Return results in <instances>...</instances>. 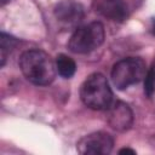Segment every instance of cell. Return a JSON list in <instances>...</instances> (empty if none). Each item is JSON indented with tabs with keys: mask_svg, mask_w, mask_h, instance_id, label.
<instances>
[{
	"mask_svg": "<svg viewBox=\"0 0 155 155\" xmlns=\"http://www.w3.org/2000/svg\"><path fill=\"white\" fill-rule=\"evenodd\" d=\"M93 6L96 12L113 22L122 23L128 18V8L122 0H94Z\"/></svg>",
	"mask_w": 155,
	"mask_h": 155,
	"instance_id": "8",
	"label": "cell"
},
{
	"mask_svg": "<svg viewBox=\"0 0 155 155\" xmlns=\"http://www.w3.org/2000/svg\"><path fill=\"white\" fill-rule=\"evenodd\" d=\"M107 121L115 131L125 132L130 130L133 124L132 109L125 102L116 101L107 109Z\"/></svg>",
	"mask_w": 155,
	"mask_h": 155,
	"instance_id": "7",
	"label": "cell"
},
{
	"mask_svg": "<svg viewBox=\"0 0 155 155\" xmlns=\"http://www.w3.org/2000/svg\"><path fill=\"white\" fill-rule=\"evenodd\" d=\"M53 15L56 19L64 27H76L85 17V8L78 1L64 0L56 5Z\"/></svg>",
	"mask_w": 155,
	"mask_h": 155,
	"instance_id": "6",
	"label": "cell"
},
{
	"mask_svg": "<svg viewBox=\"0 0 155 155\" xmlns=\"http://www.w3.org/2000/svg\"><path fill=\"white\" fill-rule=\"evenodd\" d=\"M17 45V40L11 36L7 35L5 33H1L0 35V57H1V67L5 65V61L7 58V56L11 53V51L16 47Z\"/></svg>",
	"mask_w": 155,
	"mask_h": 155,
	"instance_id": "10",
	"label": "cell"
},
{
	"mask_svg": "<svg viewBox=\"0 0 155 155\" xmlns=\"http://www.w3.org/2000/svg\"><path fill=\"white\" fill-rule=\"evenodd\" d=\"M18 63L24 78L34 85L47 86L56 78V63L50 54L42 50L33 48L24 51Z\"/></svg>",
	"mask_w": 155,
	"mask_h": 155,
	"instance_id": "1",
	"label": "cell"
},
{
	"mask_svg": "<svg viewBox=\"0 0 155 155\" xmlns=\"http://www.w3.org/2000/svg\"><path fill=\"white\" fill-rule=\"evenodd\" d=\"M54 63H56L57 73H58L62 78H64V79L71 78V76L75 74V71H76V64H75L74 59L70 58V57L67 56V54H63V53L58 54V56L56 57Z\"/></svg>",
	"mask_w": 155,
	"mask_h": 155,
	"instance_id": "9",
	"label": "cell"
},
{
	"mask_svg": "<svg viewBox=\"0 0 155 155\" xmlns=\"http://www.w3.org/2000/svg\"><path fill=\"white\" fill-rule=\"evenodd\" d=\"M105 38V30L101 22H91L75 29L69 39L68 48L73 53L86 54L98 48Z\"/></svg>",
	"mask_w": 155,
	"mask_h": 155,
	"instance_id": "3",
	"label": "cell"
},
{
	"mask_svg": "<svg viewBox=\"0 0 155 155\" xmlns=\"http://www.w3.org/2000/svg\"><path fill=\"white\" fill-rule=\"evenodd\" d=\"M82 103L93 110H107L113 104V91L107 78L101 73L87 76L80 87Z\"/></svg>",
	"mask_w": 155,
	"mask_h": 155,
	"instance_id": "2",
	"label": "cell"
},
{
	"mask_svg": "<svg viewBox=\"0 0 155 155\" xmlns=\"http://www.w3.org/2000/svg\"><path fill=\"white\" fill-rule=\"evenodd\" d=\"M119 154H136V151L133 149H130V148H124V149H120L119 150Z\"/></svg>",
	"mask_w": 155,
	"mask_h": 155,
	"instance_id": "12",
	"label": "cell"
},
{
	"mask_svg": "<svg viewBox=\"0 0 155 155\" xmlns=\"http://www.w3.org/2000/svg\"><path fill=\"white\" fill-rule=\"evenodd\" d=\"M114 147L113 137L107 132H93L84 136L76 144V149L82 155H107Z\"/></svg>",
	"mask_w": 155,
	"mask_h": 155,
	"instance_id": "5",
	"label": "cell"
},
{
	"mask_svg": "<svg viewBox=\"0 0 155 155\" xmlns=\"http://www.w3.org/2000/svg\"><path fill=\"white\" fill-rule=\"evenodd\" d=\"M145 73L147 65L142 58L127 57L114 64L110 78L117 90H125L144 80Z\"/></svg>",
	"mask_w": 155,
	"mask_h": 155,
	"instance_id": "4",
	"label": "cell"
},
{
	"mask_svg": "<svg viewBox=\"0 0 155 155\" xmlns=\"http://www.w3.org/2000/svg\"><path fill=\"white\" fill-rule=\"evenodd\" d=\"M144 93L148 97H153L155 93V59L153 61L149 69H147L144 76Z\"/></svg>",
	"mask_w": 155,
	"mask_h": 155,
	"instance_id": "11",
	"label": "cell"
},
{
	"mask_svg": "<svg viewBox=\"0 0 155 155\" xmlns=\"http://www.w3.org/2000/svg\"><path fill=\"white\" fill-rule=\"evenodd\" d=\"M153 33L155 34V19L153 21Z\"/></svg>",
	"mask_w": 155,
	"mask_h": 155,
	"instance_id": "13",
	"label": "cell"
}]
</instances>
